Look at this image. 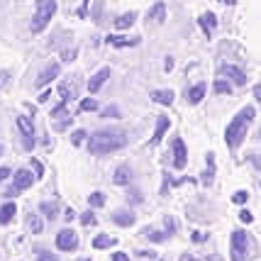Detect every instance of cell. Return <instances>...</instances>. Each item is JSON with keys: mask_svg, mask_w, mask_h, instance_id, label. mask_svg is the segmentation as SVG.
<instances>
[{"mask_svg": "<svg viewBox=\"0 0 261 261\" xmlns=\"http://www.w3.org/2000/svg\"><path fill=\"white\" fill-rule=\"evenodd\" d=\"M83 139H86V129H76V132L71 135V142H73L76 147H79V144L83 142Z\"/></svg>", "mask_w": 261, "mask_h": 261, "instance_id": "d6a6232c", "label": "cell"}, {"mask_svg": "<svg viewBox=\"0 0 261 261\" xmlns=\"http://www.w3.org/2000/svg\"><path fill=\"white\" fill-rule=\"evenodd\" d=\"M39 210H42L44 217H49V220H54V217H57V203H42L39 205Z\"/></svg>", "mask_w": 261, "mask_h": 261, "instance_id": "83f0119b", "label": "cell"}, {"mask_svg": "<svg viewBox=\"0 0 261 261\" xmlns=\"http://www.w3.org/2000/svg\"><path fill=\"white\" fill-rule=\"evenodd\" d=\"M169 117H166V115H159V120H156V129H154V137H151V142H149V144H151V147H156V144H159L161 139H164V135H166V129H169Z\"/></svg>", "mask_w": 261, "mask_h": 261, "instance_id": "7c38bea8", "label": "cell"}, {"mask_svg": "<svg viewBox=\"0 0 261 261\" xmlns=\"http://www.w3.org/2000/svg\"><path fill=\"white\" fill-rule=\"evenodd\" d=\"M73 217H76V213H73V210H71V207H68L66 213H64V220H66V222H71V220H73Z\"/></svg>", "mask_w": 261, "mask_h": 261, "instance_id": "b9f144b4", "label": "cell"}, {"mask_svg": "<svg viewBox=\"0 0 261 261\" xmlns=\"http://www.w3.org/2000/svg\"><path fill=\"white\" fill-rule=\"evenodd\" d=\"M79 261H91V259H79Z\"/></svg>", "mask_w": 261, "mask_h": 261, "instance_id": "f907efd6", "label": "cell"}, {"mask_svg": "<svg viewBox=\"0 0 261 261\" xmlns=\"http://www.w3.org/2000/svg\"><path fill=\"white\" fill-rule=\"evenodd\" d=\"M73 57H76V51H64V54H61V59H64V61H71Z\"/></svg>", "mask_w": 261, "mask_h": 261, "instance_id": "ee69618b", "label": "cell"}, {"mask_svg": "<svg viewBox=\"0 0 261 261\" xmlns=\"http://www.w3.org/2000/svg\"><path fill=\"white\" fill-rule=\"evenodd\" d=\"M129 200H132V203H142V195H139V191H137V188H132V191H129Z\"/></svg>", "mask_w": 261, "mask_h": 261, "instance_id": "74e56055", "label": "cell"}, {"mask_svg": "<svg viewBox=\"0 0 261 261\" xmlns=\"http://www.w3.org/2000/svg\"><path fill=\"white\" fill-rule=\"evenodd\" d=\"M81 110H83V113L98 110V100H95V98H83V100H81Z\"/></svg>", "mask_w": 261, "mask_h": 261, "instance_id": "f1b7e54d", "label": "cell"}, {"mask_svg": "<svg viewBox=\"0 0 261 261\" xmlns=\"http://www.w3.org/2000/svg\"><path fill=\"white\" fill-rule=\"evenodd\" d=\"M81 222H83L86 227H88V225H95V215H93V213H83V215H81Z\"/></svg>", "mask_w": 261, "mask_h": 261, "instance_id": "e575fe53", "label": "cell"}, {"mask_svg": "<svg viewBox=\"0 0 261 261\" xmlns=\"http://www.w3.org/2000/svg\"><path fill=\"white\" fill-rule=\"evenodd\" d=\"M113 181L117 183V186H127V183L132 181V171H129V166H117Z\"/></svg>", "mask_w": 261, "mask_h": 261, "instance_id": "ac0fdd59", "label": "cell"}, {"mask_svg": "<svg viewBox=\"0 0 261 261\" xmlns=\"http://www.w3.org/2000/svg\"><path fill=\"white\" fill-rule=\"evenodd\" d=\"M144 234H147L151 242H164V239L169 237L166 232H159V229H154V227H149V229H144Z\"/></svg>", "mask_w": 261, "mask_h": 261, "instance_id": "4316f807", "label": "cell"}, {"mask_svg": "<svg viewBox=\"0 0 261 261\" xmlns=\"http://www.w3.org/2000/svg\"><path fill=\"white\" fill-rule=\"evenodd\" d=\"M247 198H249V193H247V191H239V193H234V195H232V200H234V203H237V205L247 203Z\"/></svg>", "mask_w": 261, "mask_h": 261, "instance_id": "836d02e7", "label": "cell"}, {"mask_svg": "<svg viewBox=\"0 0 261 261\" xmlns=\"http://www.w3.org/2000/svg\"><path fill=\"white\" fill-rule=\"evenodd\" d=\"M105 42L110 46L122 49V46H137L139 44V37H115V34H110V37H105Z\"/></svg>", "mask_w": 261, "mask_h": 261, "instance_id": "5bb4252c", "label": "cell"}, {"mask_svg": "<svg viewBox=\"0 0 261 261\" xmlns=\"http://www.w3.org/2000/svg\"><path fill=\"white\" fill-rule=\"evenodd\" d=\"M59 71H61V66H59L57 61H51L49 66H44V68H42V73L37 76V81H34V83H37L39 88H44L46 83H51V81L57 79V76H59Z\"/></svg>", "mask_w": 261, "mask_h": 261, "instance_id": "30bf717a", "label": "cell"}, {"mask_svg": "<svg viewBox=\"0 0 261 261\" xmlns=\"http://www.w3.org/2000/svg\"><path fill=\"white\" fill-rule=\"evenodd\" d=\"M147 20L149 22H164L166 20V5L164 3H154L151 10L147 12Z\"/></svg>", "mask_w": 261, "mask_h": 261, "instance_id": "9a60e30c", "label": "cell"}, {"mask_svg": "<svg viewBox=\"0 0 261 261\" xmlns=\"http://www.w3.org/2000/svg\"><path fill=\"white\" fill-rule=\"evenodd\" d=\"M34 178H37V176H32L27 169H17L12 173V183H10V188L5 191V195H8V198H17L22 191H27V188L32 186Z\"/></svg>", "mask_w": 261, "mask_h": 261, "instance_id": "277c9868", "label": "cell"}, {"mask_svg": "<svg viewBox=\"0 0 261 261\" xmlns=\"http://www.w3.org/2000/svg\"><path fill=\"white\" fill-rule=\"evenodd\" d=\"M15 213H17V207H15V203H5L0 205V225H8L12 217H15Z\"/></svg>", "mask_w": 261, "mask_h": 261, "instance_id": "44dd1931", "label": "cell"}, {"mask_svg": "<svg viewBox=\"0 0 261 261\" xmlns=\"http://www.w3.org/2000/svg\"><path fill=\"white\" fill-rule=\"evenodd\" d=\"M220 76H225L227 81H232L234 86H244V83H247V73L239 66H232V64H222V66H220Z\"/></svg>", "mask_w": 261, "mask_h": 261, "instance_id": "8992f818", "label": "cell"}, {"mask_svg": "<svg viewBox=\"0 0 261 261\" xmlns=\"http://www.w3.org/2000/svg\"><path fill=\"white\" fill-rule=\"evenodd\" d=\"M113 261H129V259H127V254H122V251H117V254L113 256Z\"/></svg>", "mask_w": 261, "mask_h": 261, "instance_id": "7bdbcfd3", "label": "cell"}, {"mask_svg": "<svg viewBox=\"0 0 261 261\" xmlns=\"http://www.w3.org/2000/svg\"><path fill=\"white\" fill-rule=\"evenodd\" d=\"M113 220L120 227H129V225H135V213H129V210H115Z\"/></svg>", "mask_w": 261, "mask_h": 261, "instance_id": "2e32d148", "label": "cell"}, {"mask_svg": "<svg viewBox=\"0 0 261 261\" xmlns=\"http://www.w3.org/2000/svg\"><path fill=\"white\" fill-rule=\"evenodd\" d=\"M102 203H105V195L102 193H91V198H88V205H91V207H100Z\"/></svg>", "mask_w": 261, "mask_h": 261, "instance_id": "4dcf8cb0", "label": "cell"}, {"mask_svg": "<svg viewBox=\"0 0 261 261\" xmlns=\"http://www.w3.org/2000/svg\"><path fill=\"white\" fill-rule=\"evenodd\" d=\"M8 81H10V71H0V88H3Z\"/></svg>", "mask_w": 261, "mask_h": 261, "instance_id": "f35d334b", "label": "cell"}, {"mask_svg": "<svg viewBox=\"0 0 261 261\" xmlns=\"http://www.w3.org/2000/svg\"><path fill=\"white\" fill-rule=\"evenodd\" d=\"M59 95H61V102H66L76 95V83H61V88H59Z\"/></svg>", "mask_w": 261, "mask_h": 261, "instance_id": "603a6c76", "label": "cell"}, {"mask_svg": "<svg viewBox=\"0 0 261 261\" xmlns=\"http://www.w3.org/2000/svg\"><path fill=\"white\" fill-rule=\"evenodd\" d=\"M57 247L61 251H73L76 247H79V237H76V232H71V229L59 232L57 234Z\"/></svg>", "mask_w": 261, "mask_h": 261, "instance_id": "ba28073f", "label": "cell"}, {"mask_svg": "<svg viewBox=\"0 0 261 261\" xmlns=\"http://www.w3.org/2000/svg\"><path fill=\"white\" fill-rule=\"evenodd\" d=\"M171 149H173V166H176V169H183L186 161H188V151H186V144H183L181 137H176V139L171 142Z\"/></svg>", "mask_w": 261, "mask_h": 261, "instance_id": "9c48e42d", "label": "cell"}, {"mask_svg": "<svg viewBox=\"0 0 261 261\" xmlns=\"http://www.w3.org/2000/svg\"><path fill=\"white\" fill-rule=\"evenodd\" d=\"M254 95H256V100L261 102V83H259V86H254Z\"/></svg>", "mask_w": 261, "mask_h": 261, "instance_id": "7dc6e473", "label": "cell"}, {"mask_svg": "<svg viewBox=\"0 0 261 261\" xmlns=\"http://www.w3.org/2000/svg\"><path fill=\"white\" fill-rule=\"evenodd\" d=\"M32 169H34V176H37V178H42V176H44V169H42V164H39L37 159H32Z\"/></svg>", "mask_w": 261, "mask_h": 261, "instance_id": "d590c367", "label": "cell"}, {"mask_svg": "<svg viewBox=\"0 0 261 261\" xmlns=\"http://www.w3.org/2000/svg\"><path fill=\"white\" fill-rule=\"evenodd\" d=\"M161 261H164V259H161Z\"/></svg>", "mask_w": 261, "mask_h": 261, "instance_id": "f5cc1de1", "label": "cell"}, {"mask_svg": "<svg viewBox=\"0 0 261 261\" xmlns=\"http://www.w3.org/2000/svg\"><path fill=\"white\" fill-rule=\"evenodd\" d=\"M49 95H51V91H44L42 95H39V98H37V100H39V102H46V100H49Z\"/></svg>", "mask_w": 261, "mask_h": 261, "instance_id": "f6af8a7d", "label": "cell"}, {"mask_svg": "<svg viewBox=\"0 0 261 261\" xmlns=\"http://www.w3.org/2000/svg\"><path fill=\"white\" fill-rule=\"evenodd\" d=\"M102 117H120V108H117V105H108V108L102 110Z\"/></svg>", "mask_w": 261, "mask_h": 261, "instance_id": "1f68e13d", "label": "cell"}, {"mask_svg": "<svg viewBox=\"0 0 261 261\" xmlns=\"http://www.w3.org/2000/svg\"><path fill=\"white\" fill-rule=\"evenodd\" d=\"M151 100L159 105H171L173 102V91H151Z\"/></svg>", "mask_w": 261, "mask_h": 261, "instance_id": "7402d4cb", "label": "cell"}, {"mask_svg": "<svg viewBox=\"0 0 261 261\" xmlns=\"http://www.w3.org/2000/svg\"><path fill=\"white\" fill-rule=\"evenodd\" d=\"M198 24L203 27L205 37H213V32L217 30V17L213 15V12H205V15H200V17H198Z\"/></svg>", "mask_w": 261, "mask_h": 261, "instance_id": "4fadbf2b", "label": "cell"}, {"mask_svg": "<svg viewBox=\"0 0 261 261\" xmlns=\"http://www.w3.org/2000/svg\"><path fill=\"white\" fill-rule=\"evenodd\" d=\"M17 127H20V132H22V147L30 151V149L34 147V125L24 115H20V117H17Z\"/></svg>", "mask_w": 261, "mask_h": 261, "instance_id": "52a82bcc", "label": "cell"}, {"mask_svg": "<svg viewBox=\"0 0 261 261\" xmlns=\"http://www.w3.org/2000/svg\"><path fill=\"white\" fill-rule=\"evenodd\" d=\"M108 79H110V68L102 66L100 71L95 73V76H91V81H88V91H91V93H98L102 88V83H105Z\"/></svg>", "mask_w": 261, "mask_h": 261, "instance_id": "8fae6325", "label": "cell"}, {"mask_svg": "<svg viewBox=\"0 0 261 261\" xmlns=\"http://www.w3.org/2000/svg\"><path fill=\"white\" fill-rule=\"evenodd\" d=\"M181 261H198V259H193V256H181Z\"/></svg>", "mask_w": 261, "mask_h": 261, "instance_id": "681fc988", "label": "cell"}, {"mask_svg": "<svg viewBox=\"0 0 261 261\" xmlns=\"http://www.w3.org/2000/svg\"><path fill=\"white\" fill-rule=\"evenodd\" d=\"M8 176H10V169H8V166H3V169H0V181H5Z\"/></svg>", "mask_w": 261, "mask_h": 261, "instance_id": "60d3db41", "label": "cell"}, {"mask_svg": "<svg viewBox=\"0 0 261 261\" xmlns=\"http://www.w3.org/2000/svg\"><path fill=\"white\" fill-rule=\"evenodd\" d=\"M239 220H242V222H244V225H249L251 220H254V215H251L249 210H242V213H239Z\"/></svg>", "mask_w": 261, "mask_h": 261, "instance_id": "8d00e7d4", "label": "cell"}, {"mask_svg": "<svg viewBox=\"0 0 261 261\" xmlns=\"http://www.w3.org/2000/svg\"><path fill=\"white\" fill-rule=\"evenodd\" d=\"M249 256V237L247 232L234 229L232 232V261H247Z\"/></svg>", "mask_w": 261, "mask_h": 261, "instance_id": "5b68a950", "label": "cell"}, {"mask_svg": "<svg viewBox=\"0 0 261 261\" xmlns=\"http://www.w3.org/2000/svg\"><path fill=\"white\" fill-rule=\"evenodd\" d=\"M203 239H207V234H203V232H195L193 234V242H203Z\"/></svg>", "mask_w": 261, "mask_h": 261, "instance_id": "bcb514c9", "label": "cell"}, {"mask_svg": "<svg viewBox=\"0 0 261 261\" xmlns=\"http://www.w3.org/2000/svg\"><path fill=\"white\" fill-rule=\"evenodd\" d=\"M0 156H3V147H0Z\"/></svg>", "mask_w": 261, "mask_h": 261, "instance_id": "816d5d0a", "label": "cell"}, {"mask_svg": "<svg viewBox=\"0 0 261 261\" xmlns=\"http://www.w3.org/2000/svg\"><path fill=\"white\" fill-rule=\"evenodd\" d=\"M215 93H220V95H227V93H232V83H229L227 79H217L215 81Z\"/></svg>", "mask_w": 261, "mask_h": 261, "instance_id": "d4e9b609", "label": "cell"}, {"mask_svg": "<svg viewBox=\"0 0 261 261\" xmlns=\"http://www.w3.org/2000/svg\"><path fill=\"white\" fill-rule=\"evenodd\" d=\"M213 178H215V154L210 151V154H207V169H205V173H203V186H210Z\"/></svg>", "mask_w": 261, "mask_h": 261, "instance_id": "ffe728a7", "label": "cell"}, {"mask_svg": "<svg viewBox=\"0 0 261 261\" xmlns=\"http://www.w3.org/2000/svg\"><path fill=\"white\" fill-rule=\"evenodd\" d=\"M220 3H225V5H234L237 0H220Z\"/></svg>", "mask_w": 261, "mask_h": 261, "instance_id": "c3c4849f", "label": "cell"}, {"mask_svg": "<svg viewBox=\"0 0 261 261\" xmlns=\"http://www.w3.org/2000/svg\"><path fill=\"white\" fill-rule=\"evenodd\" d=\"M173 229H176V222H173V220L169 217V220H166V234H169V237L173 234Z\"/></svg>", "mask_w": 261, "mask_h": 261, "instance_id": "ab89813d", "label": "cell"}, {"mask_svg": "<svg viewBox=\"0 0 261 261\" xmlns=\"http://www.w3.org/2000/svg\"><path fill=\"white\" fill-rule=\"evenodd\" d=\"M137 20V12H125L120 17H115V30H129Z\"/></svg>", "mask_w": 261, "mask_h": 261, "instance_id": "e0dca14e", "label": "cell"}, {"mask_svg": "<svg viewBox=\"0 0 261 261\" xmlns=\"http://www.w3.org/2000/svg\"><path fill=\"white\" fill-rule=\"evenodd\" d=\"M93 247L95 249H108V247H115V237H108V234H98L93 239Z\"/></svg>", "mask_w": 261, "mask_h": 261, "instance_id": "cb8c5ba5", "label": "cell"}, {"mask_svg": "<svg viewBox=\"0 0 261 261\" xmlns=\"http://www.w3.org/2000/svg\"><path fill=\"white\" fill-rule=\"evenodd\" d=\"M27 225H30V229H32L34 234H39V232L44 229V225H42V220H39L37 215H30V217H27Z\"/></svg>", "mask_w": 261, "mask_h": 261, "instance_id": "484cf974", "label": "cell"}, {"mask_svg": "<svg viewBox=\"0 0 261 261\" xmlns=\"http://www.w3.org/2000/svg\"><path fill=\"white\" fill-rule=\"evenodd\" d=\"M54 12H57V0H37V8H34L30 30H32L34 34H39L46 27V24L51 22Z\"/></svg>", "mask_w": 261, "mask_h": 261, "instance_id": "3957f363", "label": "cell"}, {"mask_svg": "<svg viewBox=\"0 0 261 261\" xmlns=\"http://www.w3.org/2000/svg\"><path fill=\"white\" fill-rule=\"evenodd\" d=\"M122 147H127V135L122 129H100V132L88 137V151L95 154V156L117 151Z\"/></svg>", "mask_w": 261, "mask_h": 261, "instance_id": "6da1fadb", "label": "cell"}, {"mask_svg": "<svg viewBox=\"0 0 261 261\" xmlns=\"http://www.w3.org/2000/svg\"><path fill=\"white\" fill-rule=\"evenodd\" d=\"M37 261H59L57 254H51V251H46V249H37Z\"/></svg>", "mask_w": 261, "mask_h": 261, "instance_id": "f546056e", "label": "cell"}, {"mask_svg": "<svg viewBox=\"0 0 261 261\" xmlns=\"http://www.w3.org/2000/svg\"><path fill=\"white\" fill-rule=\"evenodd\" d=\"M254 115H256V110H254L251 105H247V108H242L237 113V117L229 122V127L225 129V142H227L229 149H237L239 144L244 142L247 129H249V122L254 120Z\"/></svg>", "mask_w": 261, "mask_h": 261, "instance_id": "7a4b0ae2", "label": "cell"}, {"mask_svg": "<svg viewBox=\"0 0 261 261\" xmlns=\"http://www.w3.org/2000/svg\"><path fill=\"white\" fill-rule=\"evenodd\" d=\"M205 91H207V86H205V83H195L193 88H191V91H188V102H200L205 98Z\"/></svg>", "mask_w": 261, "mask_h": 261, "instance_id": "d6986e66", "label": "cell"}]
</instances>
